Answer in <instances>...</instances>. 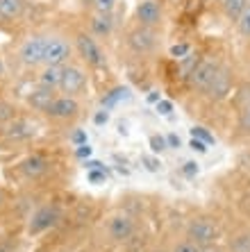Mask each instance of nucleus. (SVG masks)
I'll return each instance as SVG.
<instances>
[{
  "instance_id": "f257e3e1",
  "label": "nucleus",
  "mask_w": 250,
  "mask_h": 252,
  "mask_svg": "<svg viewBox=\"0 0 250 252\" xmlns=\"http://www.w3.org/2000/svg\"><path fill=\"white\" fill-rule=\"evenodd\" d=\"M46 43H48V36H41V34L28 36V39L21 43V48H18V57H21V62H23L25 66L43 64Z\"/></svg>"
},
{
  "instance_id": "f03ea898",
  "label": "nucleus",
  "mask_w": 250,
  "mask_h": 252,
  "mask_svg": "<svg viewBox=\"0 0 250 252\" xmlns=\"http://www.w3.org/2000/svg\"><path fill=\"white\" fill-rule=\"evenodd\" d=\"M71 43L62 36H48L46 53H43V64L46 66H66L71 57Z\"/></svg>"
},
{
  "instance_id": "7ed1b4c3",
  "label": "nucleus",
  "mask_w": 250,
  "mask_h": 252,
  "mask_svg": "<svg viewBox=\"0 0 250 252\" xmlns=\"http://www.w3.org/2000/svg\"><path fill=\"white\" fill-rule=\"evenodd\" d=\"M87 87V73L80 68V66H64V75H62V82H59V91L64 95H77L82 89Z\"/></svg>"
},
{
  "instance_id": "20e7f679",
  "label": "nucleus",
  "mask_w": 250,
  "mask_h": 252,
  "mask_svg": "<svg viewBox=\"0 0 250 252\" xmlns=\"http://www.w3.org/2000/svg\"><path fill=\"white\" fill-rule=\"evenodd\" d=\"M77 50H80V55L84 57V62L91 66H103L105 64V55H103V50H100V46L96 43V39L89 34H77Z\"/></svg>"
},
{
  "instance_id": "39448f33",
  "label": "nucleus",
  "mask_w": 250,
  "mask_h": 252,
  "mask_svg": "<svg viewBox=\"0 0 250 252\" xmlns=\"http://www.w3.org/2000/svg\"><path fill=\"white\" fill-rule=\"evenodd\" d=\"M137 21L143 28H155L162 21V5L157 0H141L137 5Z\"/></svg>"
},
{
  "instance_id": "423d86ee",
  "label": "nucleus",
  "mask_w": 250,
  "mask_h": 252,
  "mask_svg": "<svg viewBox=\"0 0 250 252\" xmlns=\"http://www.w3.org/2000/svg\"><path fill=\"white\" fill-rule=\"evenodd\" d=\"M216 73H218V66H216V62H212V59H205V62H198L196 68L191 70V84L198 89H207L212 84V80L216 77Z\"/></svg>"
},
{
  "instance_id": "0eeeda50",
  "label": "nucleus",
  "mask_w": 250,
  "mask_h": 252,
  "mask_svg": "<svg viewBox=\"0 0 250 252\" xmlns=\"http://www.w3.org/2000/svg\"><path fill=\"white\" fill-rule=\"evenodd\" d=\"M57 218H59V211L55 207H41L35 216H32V220H30V232L32 234L46 232V229H50L57 223Z\"/></svg>"
},
{
  "instance_id": "6e6552de",
  "label": "nucleus",
  "mask_w": 250,
  "mask_h": 252,
  "mask_svg": "<svg viewBox=\"0 0 250 252\" xmlns=\"http://www.w3.org/2000/svg\"><path fill=\"white\" fill-rule=\"evenodd\" d=\"M5 134H7V139L25 141L36 134V125L32 123L30 118H14V121H9V125H7Z\"/></svg>"
},
{
  "instance_id": "1a4fd4ad",
  "label": "nucleus",
  "mask_w": 250,
  "mask_h": 252,
  "mask_svg": "<svg viewBox=\"0 0 250 252\" xmlns=\"http://www.w3.org/2000/svg\"><path fill=\"white\" fill-rule=\"evenodd\" d=\"M130 46L137 50V53H148V50H152V46H155V34H152V28H137L130 32Z\"/></svg>"
},
{
  "instance_id": "9d476101",
  "label": "nucleus",
  "mask_w": 250,
  "mask_h": 252,
  "mask_svg": "<svg viewBox=\"0 0 250 252\" xmlns=\"http://www.w3.org/2000/svg\"><path fill=\"white\" fill-rule=\"evenodd\" d=\"M77 102L75 98H71V95H62V98H55V102L50 105V109H48V114L53 118H71L77 114Z\"/></svg>"
},
{
  "instance_id": "9b49d317",
  "label": "nucleus",
  "mask_w": 250,
  "mask_h": 252,
  "mask_svg": "<svg viewBox=\"0 0 250 252\" xmlns=\"http://www.w3.org/2000/svg\"><path fill=\"white\" fill-rule=\"evenodd\" d=\"M28 102L32 105V109H36V112H48V109H50V105L55 102V94H53V89L41 87V84H39V89H35V91H30Z\"/></svg>"
},
{
  "instance_id": "f8f14e48",
  "label": "nucleus",
  "mask_w": 250,
  "mask_h": 252,
  "mask_svg": "<svg viewBox=\"0 0 250 252\" xmlns=\"http://www.w3.org/2000/svg\"><path fill=\"white\" fill-rule=\"evenodd\" d=\"M189 234L196 243H210L216 236V227L210 223V220H196V223L189 227Z\"/></svg>"
},
{
  "instance_id": "ddd939ff",
  "label": "nucleus",
  "mask_w": 250,
  "mask_h": 252,
  "mask_svg": "<svg viewBox=\"0 0 250 252\" xmlns=\"http://www.w3.org/2000/svg\"><path fill=\"white\" fill-rule=\"evenodd\" d=\"M109 234H111V239H116V241L128 239L132 234V220L128 216H114L109 220Z\"/></svg>"
},
{
  "instance_id": "4468645a",
  "label": "nucleus",
  "mask_w": 250,
  "mask_h": 252,
  "mask_svg": "<svg viewBox=\"0 0 250 252\" xmlns=\"http://www.w3.org/2000/svg\"><path fill=\"white\" fill-rule=\"evenodd\" d=\"M62 75H64V66H46L39 75V84L48 89H59Z\"/></svg>"
},
{
  "instance_id": "2eb2a0df",
  "label": "nucleus",
  "mask_w": 250,
  "mask_h": 252,
  "mask_svg": "<svg viewBox=\"0 0 250 252\" xmlns=\"http://www.w3.org/2000/svg\"><path fill=\"white\" fill-rule=\"evenodd\" d=\"M111 28H114V18H111V14L96 12L91 16V30H93V34L107 36L111 32Z\"/></svg>"
},
{
  "instance_id": "dca6fc26",
  "label": "nucleus",
  "mask_w": 250,
  "mask_h": 252,
  "mask_svg": "<svg viewBox=\"0 0 250 252\" xmlns=\"http://www.w3.org/2000/svg\"><path fill=\"white\" fill-rule=\"evenodd\" d=\"M227 89H230V82H227V75L223 73V70H218L216 73V77L212 80V84L205 91L212 95V98H223V95L227 94Z\"/></svg>"
},
{
  "instance_id": "f3484780",
  "label": "nucleus",
  "mask_w": 250,
  "mask_h": 252,
  "mask_svg": "<svg viewBox=\"0 0 250 252\" xmlns=\"http://www.w3.org/2000/svg\"><path fill=\"white\" fill-rule=\"evenodd\" d=\"M46 168H48V164L43 157H28L23 161V173L28 177H39L41 173H46Z\"/></svg>"
},
{
  "instance_id": "a211bd4d",
  "label": "nucleus",
  "mask_w": 250,
  "mask_h": 252,
  "mask_svg": "<svg viewBox=\"0 0 250 252\" xmlns=\"http://www.w3.org/2000/svg\"><path fill=\"white\" fill-rule=\"evenodd\" d=\"M25 0H0V14L5 18H16L23 14Z\"/></svg>"
},
{
  "instance_id": "6ab92c4d",
  "label": "nucleus",
  "mask_w": 250,
  "mask_h": 252,
  "mask_svg": "<svg viewBox=\"0 0 250 252\" xmlns=\"http://www.w3.org/2000/svg\"><path fill=\"white\" fill-rule=\"evenodd\" d=\"M246 5H248V0H221L223 12H225L230 18H234V21H237L239 14L246 9Z\"/></svg>"
},
{
  "instance_id": "aec40b11",
  "label": "nucleus",
  "mask_w": 250,
  "mask_h": 252,
  "mask_svg": "<svg viewBox=\"0 0 250 252\" xmlns=\"http://www.w3.org/2000/svg\"><path fill=\"white\" fill-rule=\"evenodd\" d=\"M237 28H239V32H241L244 36H250V0H248V5H246L244 12L239 14Z\"/></svg>"
},
{
  "instance_id": "412c9836",
  "label": "nucleus",
  "mask_w": 250,
  "mask_h": 252,
  "mask_svg": "<svg viewBox=\"0 0 250 252\" xmlns=\"http://www.w3.org/2000/svg\"><path fill=\"white\" fill-rule=\"evenodd\" d=\"M171 57L173 59L191 57V46H189V43H175V46H171Z\"/></svg>"
},
{
  "instance_id": "4be33fe9",
  "label": "nucleus",
  "mask_w": 250,
  "mask_h": 252,
  "mask_svg": "<svg viewBox=\"0 0 250 252\" xmlns=\"http://www.w3.org/2000/svg\"><path fill=\"white\" fill-rule=\"evenodd\" d=\"M116 2H118V0H93L96 12H103V14H111V12H114Z\"/></svg>"
},
{
  "instance_id": "5701e85b",
  "label": "nucleus",
  "mask_w": 250,
  "mask_h": 252,
  "mask_svg": "<svg viewBox=\"0 0 250 252\" xmlns=\"http://www.w3.org/2000/svg\"><path fill=\"white\" fill-rule=\"evenodd\" d=\"M150 148H152V153H164L166 148H169V141H166V136H150Z\"/></svg>"
},
{
  "instance_id": "b1692460",
  "label": "nucleus",
  "mask_w": 250,
  "mask_h": 252,
  "mask_svg": "<svg viewBox=\"0 0 250 252\" xmlns=\"http://www.w3.org/2000/svg\"><path fill=\"white\" fill-rule=\"evenodd\" d=\"M191 134H193V139H200V141H205L207 146H210V143H214V136H212V134H210V132H207V129H205V127H193V129H191Z\"/></svg>"
},
{
  "instance_id": "393cba45",
  "label": "nucleus",
  "mask_w": 250,
  "mask_h": 252,
  "mask_svg": "<svg viewBox=\"0 0 250 252\" xmlns=\"http://www.w3.org/2000/svg\"><path fill=\"white\" fill-rule=\"evenodd\" d=\"M175 252H200V248H198L196 241H184V243L175 248Z\"/></svg>"
},
{
  "instance_id": "a878e982",
  "label": "nucleus",
  "mask_w": 250,
  "mask_h": 252,
  "mask_svg": "<svg viewBox=\"0 0 250 252\" xmlns=\"http://www.w3.org/2000/svg\"><path fill=\"white\" fill-rule=\"evenodd\" d=\"M87 177H89V182H103V180H105V170L103 168H91L87 173Z\"/></svg>"
},
{
  "instance_id": "bb28decb",
  "label": "nucleus",
  "mask_w": 250,
  "mask_h": 252,
  "mask_svg": "<svg viewBox=\"0 0 250 252\" xmlns=\"http://www.w3.org/2000/svg\"><path fill=\"white\" fill-rule=\"evenodd\" d=\"M14 118V109L7 102H0V121H12Z\"/></svg>"
},
{
  "instance_id": "cd10ccee",
  "label": "nucleus",
  "mask_w": 250,
  "mask_h": 252,
  "mask_svg": "<svg viewBox=\"0 0 250 252\" xmlns=\"http://www.w3.org/2000/svg\"><path fill=\"white\" fill-rule=\"evenodd\" d=\"M157 112L164 114V116H169V114L173 112V102H171V100H159V102H157Z\"/></svg>"
},
{
  "instance_id": "c85d7f7f",
  "label": "nucleus",
  "mask_w": 250,
  "mask_h": 252,
  "mask_svg": "<svg viewBox=\"0 0 250 252\" xmlns=\"http://www.w3.org/2000/svg\"><path fill=\"white\" fill-rule=\"evenodd\" d=\"M91 146H89V143H82V146H77V150H75V155L77 157H91Z\"/></svg>"
},
{
  "instance_id": "c756f323",
  "label": "nucleus",
  "mask_w": 250,
  "mask_h": 252,
  "mask_svg": "<svg viewBox=\"0 0 250 252\" xmlns=\"http://www.w3.org/2000/svg\"><path fill=\"white\" fill-rule=\"evenodd\" d=\"M241 129H244V132H250V107L241 114Z\"/></svg>"
},
{
  "instance_id": "7c9ffc66",
  "label": "nucleus",
  "mask_w": 250,
  "mask_h": 252,
  "mask_svg": "<svg viewBox=\"0 0 250 252\" xmlns=\"http://www.w3.org/2000/svg\"><path fill=\"white\" fill-rule=\"evenodd\" d=\"M71 141H73V143H75V146H82V143H87V134H84V132H82V129H77L75 134L71 136Z\"/></svg>"
},
{
  "instance_id": "2f4dec72",
  "label": "nucleus",
  "mask_w": 250,
  "mask_h": 252,
  "mask_svg": "<svg viewBox=\"0 0 250 252\" xmlns=\"http://www.w3.org/2000/svg\"><path fill=\"white\" fill-rule=\"evenodd\" d=\"M182 173H184V175H196V173H198V164H196V161H186L184 168H182Z\"/></svg>"
},
{
  "instance_id": "473e14b6",
  "label": "nucleus",
  "mask_w": 250,
  "mask_h": 252,
  "mask_svg": "<svg viewBox=\"0 0 250 252\" xmlns=\"http://www.w3.org/2000/svg\"><path fill=\"white\" fill-rule=\"evenodd\" d=\"M191 148L193 150H198V153H207V143L200 139H191Z\"/></svg>"
},
{
  "instance_id": "72a5a7b5",
  "label": "nucleus",
  "mask_w": 250,
  "mask_h": 252,
  "mask_svg": "<svg viewBox=\"0 0 250 252\" xmlns=\"http://www.w3.org/2000/svg\"><path fill=\"white\" fill-rule=\"evenodd\" d=\"M93 121H96V125H105L107 121H109V114H107L105 109H103V112H98L96 116H93Z\"/></svg>"
},
{
  "instance_id": "f704fd0d",
  "label": "nucleus",
  "mask_w": 250,
  "mask_h": 252,
  "mask_svg": "<svg viewBox=\"0 0 250 252\" xmlns=\"http://www.w3.org/2000/svg\"><path fill=\"white\" fill-rule=\"evenodd\" d=\"M143 161H145V164H148V168H150V170H157L159 166H162V164H159V161H157V159H143Z\"/></svg>"
},
{
  "instance_id": "c9c22d12",
  "label": "nucleus",
  "mask_w": 250,
  "mask_h": 252,
  "mask_svg": "<svg viewBox=\"0 0 250 252\" xmlns=\"http://www.w3.org/2000/svg\"><path fill=\"white\" fill-rule=\"evenodd\" d=\"M166 141H169V148H175V146H180V139L175 134H171V136H166Z\"/></svg>"
},
{
  "instance_id": "e433bc0d",
  "label": "nucleus",
  "mask_w": 250,
  "mask_h": 252,
  "mask_svg": "<svg viewBox=\"0 0 250 252\" xmlns=\"http://www.w3.org/2000/svg\"><path fill=\"white\" fill-rule=\"evenodd\" d=\"M5 73V64H2V57H0V75Z\"/></svg>"
},
{
  "instance_id": "4c0bfd02",
  "label": "nucleus",
  "mask_w": 250,
  "mask_h": 252,
  "mask_svg": "<svg viewBox=\"0 0 250 252\" xmlns=\"http://www.w3.org/2000/svg\"><path fill=\"white\" fill-rule=\"evenodd\" d=\"M2 21H5V16H2V14H0V23H2Z\"/></svg>"
},
{
  "instance_id": "58836bf2",
  "label": "nucleus",
  "mask_w": 250,
  "mask_h": 252,
  "mask_svg": "<svg viewBox=\"0 0 250 252\" xmlns=\"http://www.w3.org/2000/svg\"><path fill=\"white\" fill-rule=\"evenodd\" d=\"M0 205H2V193H0Z\"/></svg>"
}]
</instances>
